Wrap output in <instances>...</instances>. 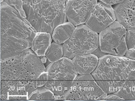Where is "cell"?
I'll return each instance as SVG.
<instances>
[{"instance_id":"obj_21","label":"cell","mask_w":135,"mask_h":101,"mask_svg":"<svg viewBox=\"0 0 135 101\" xmlns=\"http://www.w3.org/2000/svg\"><path fill=\"white\" fill-rule=\"evenodd\" d=\"M49 80V75L46 71L43 72L39 75L35 80L37 88L44 86Z\"/></svg>"},{"instance_id":"obj_26","label":"cell","mask_w":135,"mask_h":101,"mask_svg":"<svg viewBox=\"0 0 135 101\" xmlns=\"http://www.w3.org/2000/svg\"><path fill=\"white\" fill-rule=\"evenodd\" d=\"M40 58L42 62L44 64L46 62L47 60V59L45 56H42L40 57Z\"/></svg>"},{"instance_id":"obj_20","label":"cell","mask_w":135,"mask_h":101,"mask_svg":"<svg viewBox=\"0 0 135 101\" xmlns=\"http://www.w3.org/2000/svg\"><path fill=\"white\" fill-rule=\"evenodd\" d=\"M125 41L127 49H135V29L126 30Z\"/></svg>"},{"instance_id":"obj_11","label":"cell","mask_w":135,"mask_h":101,"mask_svg":"<svg viewBox=\"0 0 135 101\" xmlns=\"http://www.w3.org/2000/svg\"><path fill=\"white\" fill-rule=\"evenodd\" d=\"M98 0H66L68 21L75 26L85 24Z\"/></svg>"},{"instance_id":"obj_22","label":"cell","mask_w":135,"mask_h":101,"mask_svg":"<svg viewBox=\"0 0 135 101\" xmlns=\"http://www.w3.org/2000/svg\"><path fill=\"white\" fill-rule=\"evenodd\" d=\"M124 56L129 59L135 60V49H128Z\"/></svg>"},{"instance_id":"obj_17","label":"cell","mask_w":135,"mask_h":101,"mask_svg":"<svg viewBox=\"0 0 135 101\" xmlns=\"http://www.w3.org/2000/svg\"><path fill=\"white\" fill-rule=\"evenodd\" d=\"M28 100H56V97L51 91L44 86L32 91L29 96Z\"/></svg>"},{"instance_id":"obj_13","label":"cell","mask_w":135,"mask_h":101,"mask_svg":"<svg viewBox=\"0 0 135 101\" xmlns=\"http://www.w3.org/2000/svg\"><path fill=\"white\" fill-rule=\"evenodd\" d=\"M78 75L91 74L98 65L99 59L93 54L78 55L72 59Z\"/></svg>"},{"instance_id":"obj_19","label":"cell","mask_w":135,"mask_h":101,"mask_svg":"<svg viewBox=\"0 0 135 101\" xmlns=\"http://www.w3.org/2000/svg\"><path fill=\"white\" fill-rule=\"evenodd\" d=\"M4 2L17 11L22 17L26 18V14L23 9V0H4Z\"/></svg>"},{"instance_id":"obj_2","label":"cell","mask_w":135,"mask_h":101,"mask_svg":"<svg viewBox=\"0 0 135 101\" xmlns=\"http://www.w3.org/2000/svg\"><path fill=\"white\" fill-rule=\"evenodd\" d=\"M91 74L103 91L114 93L125 81L135 80V60L107 54L99 59Z\"/></svg>"},{"instance_id":"obj_25","label":"cell","mask_w":135,"mask_h":101,"mask_svg":"<svg viewBox=\"0 0 135 101\" xmlns=\"http://www.w3.org/2000/svg\"><path fill=\"white\" fill-rule=\"evenodd\" d=\"M92 54H94L96 56H97L99 59L102 57V56H105V55H107V54L101 51L99 47L96 49Z\"/></svg>"},{"instance_id":"obj_27","label":"cell","mask_w":135,"mask_h":101,"mask_svg":"<svg viewBox=\"0 0 135 101\" xmlns=\"http://www.w3.org/2000/svg\"><path fill=\"white\" fill-rule=\"evenodd\" d=\"M4 0H1V3L2 2H4Z\"/></svg>"},{"instance_id":"obj_12","label":"cell","mask_w":135,"mask_h":101,"mask_svg":"<svg viewBox=\"0 0 135 101\" xmlns=\"http://www.w3.org/2000/svg\"><path fill=\"white\" fill-rule=\"evenodd\" d=\"M113 8L117 21L126 30L135 29V0H124Z\"/></svg>"},{"instance_id":"obj_10","label":"cell","mask_w":135,"mask_h":101,"mask_svg":"<svg viewBox=\"0 0 135 101\" xmlns=\"http://www.w3.org/2000/svg\"><path fill=\"white\" fill-rule=\"evenodd\" d=\"M115 21L116 16L112 6L99 2L94 7L85 24L99 34Z\"/></svg>"},{"instance_id":"obj_5","label":"cell","mask_w":135,"mask_h":101,"mask_svg":"<svg viewBox=\"0 0 135 101\" xmlns=\"http://www.w3.org/2000/svg\"><path fill=\"white\" fill-rule=\"evenodd\" d=\"M46 71L49 80L44 86L57 97L63 95L69 90L78 75L72 60L64 56L48 65Z\"/></svg>"},{"instance_id":"obj_3","label":"cell","mask_w":135,"mask_h":101,"mask_svg":"<svg viewBox=\"0 0 135 101\" xmlns=\"http://www.w3.org/2000/svg\"><path fill=\"white\" fill-rule=\"evenodd\" d=\"M26 18L37 32L51 35L55 27L68 21L66 0H23Z\"/></svg>"},{"instance_id":"obj_23","label":"cell","mask_w":135,"mask_h":101,"mask_svg":"<svg viewBox=\"0 0 135 101\" xmlns=\"http://www.w3.org/2000/svg\"><path fill=\"white\" fill-rule=\"evenodd\" d=\"M102 100H124L114 93H110L107 94V96L104 97Z\"/></svg>"},{"instance_id":"obj_7","label":"cell","mask_w":135,"mask_h":101,"mask_svg":"<svg viewBox=\"0 0 135 101\" xmlns=\"http://www.w3.org/2000/svg\"><path fill=\"white\" fill-rule=\"evenodd\" d=\"M107 94L103 91L92 74L78 75L70 88L56 100H102Z\"/></svg>"},{"instance_id":"obj_1","label":"cell","mask_w":135,"mask_h":101,"mask_svg":"<svg viewBox=\"0 0 135 101\" xmlns=\"http://www.w3.org/2000/svg\"><path fill=\"white\" fill-rule=\"evenodd\" d=\"M37 32L14 8L1 3V59L31 49Z\"/></svg>"},{"instance_id":"obj_6","label":"cell","mask_w":135,"mask_h":101,"mask_svg":"<svg viewBox=\"0 0 135 101\" xmlns=\"http://www.w3.org/2000/svg\"><path fill=\"white\" fill-rule=\"evenodd\" d=\"M62 45L64 56L71 60L78 55L92 54L99 47V34L85 24L79 25Z\"/></svg>"},{"instance_id":"obj_18","label":"cell","mask_w":135,"mask_h":101,"mask_svg":"<svg viewBox=\"0 0 135 101\" xmlns=\"http://www.w3.org/2000/svg\"><path fill=\"white\" fill-rule=\"evenodd\" d=\"M62 44L54 41L52 42L46 53L45 56L49 62H53L58 60L64 56Z\"/></svg>"},{"instance_id":"obj_16","label":"cell","mask_w":135,"mask_h":101,"mask_svg":"<svg viewBox=\"0 0 135 101\" xmlns=\"http://www.w3.org/2000/svg\"><path fill=\"white\" fill-rule=\"evenodd\" d=\"M114 94L124 100H135V80L126 81Z\"/></svg>"},{"instance_id":"obj_15","label":"cell","mask_w":135,"mask_h":101,"mask_svg":"<svg viewBox=\"0 0 135 101\" xmlns=\"http://www.w3.org/2000/svg\"><path fill=\"white\" fill-rule=\"evenodd\" d=\"M75 27L68 21L60 24L54 29L52 33V40L58 44H63L71 36Z\"/></svg>"},{"instance_id":"obj_24","label":"cell","mask_w":135,"mask_h":101,"mask_svg":"<svg viewBox=\"0 0 135 101\" xmlns=\"http://www.w3.org/2000/svg\"><path fill=\"white\" fill-rule=\"evenodd\" d=\"M99 2H103L108 5H115L122 2L124 0H98Z\"/></svg>"},{"instance_id":"obj_4","label":"cell","mask_w":135,"mask_h":101,"mask_svg":"<svg viewBox=\"0 0 135 101\" xmlns=\"http://www.w3.org/2000/svg\"><path fill=\"white\" fill-rule=\"evenodd\" d=\"M45 71L40 57L31 49L1 59V80H35Z\"/></svg>"},{"instance_id":"obj_14","label":"cell","mask_w":135,"mask_h":101,"mask_svg":"<svg viewBox=\"0 0 135 101\" xmlns=\"http://www.w3.org/2000/svg\"><path fill=\"white\" fill-rule=\"evenodd\" d=\"M51 35L46 32H37L32 41L31 49L40 57L45 56L52 42Z\"/></svg>"},{"instance_id":"obj_8","label":"cell","mask_w":135,"mask_h":101,"mask_svg":"<svg viewBox=\"0 0 135 101\" xmlns=\"http://www.w3.org/2000/svg\"><path fill=\"white\" fill-rule=\"evenodd\" d=\"M126 29L118 21H114L99 34V47L108 55L124 56L128 50L125 41Z\"/></svg>"},{"instance_id":"obj_9","label":"cell","mask_w":135,"mask_h":101,"mask_svg":"<svg viewBox=\"0 0 135 101\" xmlns=\"http://www.w3.org/2000/svg\"><path fill=\"white\" fill-rule=\"evenodd\" d=\"M37 88L35 80H1V100H28Z\"/></svg>"}]
</instances>
